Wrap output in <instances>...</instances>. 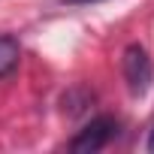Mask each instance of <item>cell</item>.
Segmentation results:
<instances>
[{
	"label": "cell",
	"mask_w": 154,
	"mask_h": 154,
	"mask_svg": "<svg viewBox=\"0 0 154 154\" xmlns=\"http://www.w3.org/2000/svg\"><path fill=\"white\" fill-rule=\"evenodd\" d=\"M115 133H118V121L109 118V115H100V118H94L79 136L69 142V148L72 151H100Z\"/></svg>",
	"instance_id": "obj_1"
},
{
	"label": "cell",
	"mask_w": 154,
	"mask_h": 154,
	"mask_svg": "<svg viewBox=\"0 0 154 154\" xmlns=\"http://www.w3.org/2000/svg\"><path fill=\"white\" fill-rule=\"evenodd\" d=\"M124 75L133 94H145L148 82H151V57L142 45H130L124 51Z\"/></svg>",
	"instance_id": "obj_2"
},
{
	"label": "cell",
	"mask_w": 154,
	"mask_h": 154,
	"mask_svg": "<svg viewBox=\"0 0 154 154\" xmlns=\"http://www.w3.org/2000/svg\"><path fill=\"white\" fill-rule=\"evenodd\" d=\"M18 57H21V48L12 36L6 33H0V79L3 75H9L15 66H18Z\"/></svg>",
	"instance_id": "obj_3"
},
{
	"label": "cell",
	"mask_w": 154,
	"mask_h": 154,
	"mask_svg": "<svg viewBox=\"0 0 154 154\" xmlns=\"http://www.w3.org/2000/svg\"><path fill=\"white\" fill-rule=\"evenodd\" d=\"M63 3H72V6H88V3H100V0H63Z\"/></svg>",
	"instance_id": "obj_4"
},
{
	"label": "cell",
	"mask_w": 154,
	"mask_h": 154,
	"mask_svg": "<svg viewBox=\"0 0 154 154\" xmlns=\"http://www.w3.org/2000/svg\"><path fill=\"white\" fill-rule=\"evenodd\" d=\"M148 148L154 151V130H151V139H148Z\"/></svg>",
	"instance_id": "obj_5"
}]
</instances>
